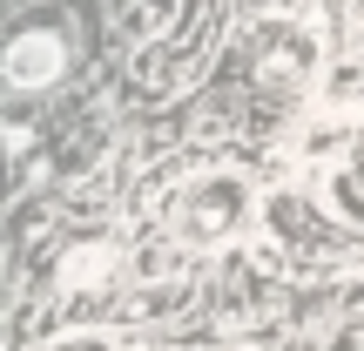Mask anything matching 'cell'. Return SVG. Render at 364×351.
Segmentation results:
<instances>
[{
    "instance_id": "ba28073f",
    "label": "cell",
    "mask_w": 364,
    "mask_h": 351,
    "mask_svg": "<svg viewBox=\"0 0 364 351\" xmlns=\"http://www.w3.org/2000/svg\"><path fill=\"white\" fill-rule=\"evenodd\" d=\"M344 135H351V122H344V115H324V122H311V129H304V156H331V149H338Z\"/></svg>"
},
{
    "instance_id": "30bf717a",
    "label": "cell",
    "mask_w": 364,
    "mask_h": 351,
    "mask_svg": "<svg viewBox=\"0 0 364 351\" xmlns=\"http://www.w3.org/2000/svg\"><path fill=\"white\" fill-rule=\"evenodd\" d=\"M48 351H115V345H108L102 331H68V338H54Z\"/></svg>"
},
{
    "instance_id": "8992f818",
    "label": "cell",
    "mask_w": 364,
    "mask_h": 351,
    "mask_svg": "<svg viewBox=\"0 0 364 351\" xmlns=\"http://www.w3.org/2000/svg\"><path fill=\"white\" fill-rule=\"evenodd\" d=\"M317 108H324V115H344V122L364 115V41L344 48V54H331V68L317 75Z\"/></svg>"
},
{
    "instance_id": "6da1fadb",
    "label": "cell",
    "mask_w": 364,
    "mask_h": 351,
    "mask_svg": "<svg viewBox=\"0 0 364 351\" xmlns=\"http://www.w3.org/2000/svg\"><path fill=\"white\" fill-rule=\"evenodd\" d=\"M162 216H169V236H176L182 250H216V243H230V236L250 223V176L243 169L176 176Z\"/></svg>"
},
{
    "instance_id": "7a4b0ae2",
    "label": "cell",
    "mask_w": 364,
    "mask_h": 351,
    "mask_svg": "<svg viewBox=\"0 0 364 351\" xmlns=\"http://www.w3.org/2000/svg\"><path fill=\"white\" fill-rule=\"evenodd\" d=\"M317 48L324 41L304 27V14H270L257 27V41H250V81L263 95H297L317 68Z\"/></svg>"
},
{
    "instance_id": "5b68a950",
    "label": "cell",
    "mask_w": 364,
    "mask_h": 351,
    "mask_svg": "<svg viewBox=\"0 0 364 351\" xmlns=\"http://www.w3.org/2000/svg\"><path fill=\"white\" fill-rule=\"evenodd\" d=\"M115 277H122V243L108 230L75 236V243L61 250V290H68V304H75L81 318H88V304L115 298Z\"/></svg>"
},
{
    "instance_id": "9c48e42d",
    "label": "cell",
    "mask_w": 364,
    "mask_h": 351,
    "mask_svg": "<svg viewBox=\"0 0 364 351\" xmlns=\"http://www.w3.org/2000/svg\"><path fill=\"white\" fill-rule=\"evenodd\" d=\"M338 318H344L351 331H364V284H344V290H338Z\"/></svg>"
},
{
    "instance_id": "277c9868",
    "label": "cell",
    "mask_w": 364,
    "mask_h": 351,
    "mask_svg": "<svg viewBox=\"0 0 364 351\" xmlns=\"http://www.w3.org/2000/svg\"><path fill=\"white\" fill-rule=\"evenodd\" d=\"M68 68H75V41H68L61 21H27L7 34V48H0V81L21 95H48L68 81Z\"/></svg>"
},
{
    "instance_id": "8fae6325",
    "label": "cell",
    "mask_w": 364,
    "mask_h": 351,
    "mask_svg": "<svg viewBox=\"0 0 364 351\" xmlns=\"http://www.w3.org/2000/svg\"><path fill=\"white\" fill-rule=\"evenodd\" d=\"M344 7H351V21H364V0H344Z\"/></svg>"
},
{
    "instance_id": "3957f363",
    "label": "cell",
    "mask_w": 364,
    "mask_h": 351,
    "mask_svg": "<svg viewBox=\"0 0 364 351\" xmlns=\"http://www.w3.org/2000/svg\"><path fill=\"white\" fill-rule=\"evenodd\" d=\"M263 230H270V243H277V257H311V263H338L344 250H351V223H338V216H324V209L311 203V196H270L263 203Z\"/></svg>"
},
{
    "instance_id": "52a82bcc",
    "label": "cell",
    "mask_w": 364,
    "mask_h": 351,
    "mask_svg": "<svg viewBox=\"0 0 364 351\" xmlns=\"http://www.w3.org/2000/svg\"><path fill=\"white\" fill-rule=\"evenodd\" d=\"M176 14H182V0H135V7L122 14V34L129 41H162L176 27Z\"/></svg>"
}]
</instances>
